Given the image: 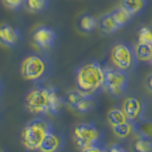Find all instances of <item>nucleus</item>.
Wrapping results in <instances>:
<instances>
[{
  "mask_svg": "<svg viewBox=\"0 0 152 152\" xmlns=\"http://www.w3.org/2000/svg\"><path fill=\"white\" fill-rule=\"evenodd\" d=\"M61 145V140L58 135L53 133V130L47 133L43 139L39 150L41 152H56Z\"/></svg>",
  "mask_w": 152,
  "mask_h": 152,
  "instance_id": "14",
  "label": "nucleus"
},
{
  "mask_svg": "<svg viewBox=\"0 0 152 152\" xmlns=\"http://www.w3.org/2000/svg\"><path fill=\"white\" fill-rule=\"evenodd\" d=\"M134 48H135V52L138 60L142 62H146V63L149 64V61L151 58L152 47L137 42L136 45H134Z\"/></svg>",
  "mask_w": 152,
  "mask_h": 152,
  "instance_id": "20",
  "label": "nucleus"
},
{
  "mask_svg": "<svg viewBox=\"0 0 152 152\" xmlns=\"http://www.w3.org/2000/svg\"><path fill=\"white\" fill-rule=\"evenodd\" d=\"M5 7L12 11H20L24 8L25 0H2Z\"/></svg>",
  "mask_w": 152,
  "mask_h": 152,
  "instance_id": "25",
  "label": "nucleus"
},
{
  "mask_svg": "<svg viewBox=\"0 0 152 152\" xmlns=\"http://www.w3.org/2000/svg\"><path fill=\"white\" fill-rule=\"evenodd\" d=\"M0 152H7V150L5 149L3 146H1V145H0Z\"/></svg>",
  "mask_w": 152,
  "mask_h": 152,
  "instance_id": "29",
  "label": "nucleus"
},
{
  "mask_svg": "<svg viewBox=\"0 0 152 152\" xmlns=\"http://www.w3.org/2000/svg\"><path fill=\"white\" fill-rule=\"evenodd\" d=\"M66 104L79 113H88L95 107V100L93 96L84 93L79 89L71 90L66 97Z\"/></svg>",
  "mask_w": 152,
  "mask_h": 152,
  "instance_id": "8",
  "label": "nucleus"
},
{
  "mask_svg": "<svg viewBox=\"0 0 152 152\" xmlns=\"http://www.w3.org/2000/svg\"><path fill=\"white\" fill-rule=\"evenodd\" d=\"M78 25L81 31L86 33L92 32L100 26V19L90 13H84L79 18Z\"/></svg>",
  "mask_w": 152,
  "mask_h": 152,
  "instance_id": "15",
  "label": "nucleus"
},
{
  "mask_svg": "<svg viewBox=\"0 0 152 152\" xmlns=\"http://www.w3.org/2000/svg\"><path fill=\"white\" fill-rule=\"evenodd\" d=\"M52 130L50 123L41 118L33 119L28 122L22 130V142L28 150L39 149L40 145L47 135Z\"/></svg>",
  "mask_w": 152,
  "mask_h": 152,
  "instance_id": "4",
  "label": "nucleus"
},
{
  "mask_svg": "<svg viewBox=\"0 0 152 152\" xmlns=\"http://www.w3.org/2000/svg\"><path fill=\"white\" fill-rule=\"evenodd\" d=\"M112 12L121 28L128 25V24L132 21V18L134 17L130 12H128L126 10L125 8H123L122 6L114 9Z\"/></svg>",
  "mask_w": 152,
  "mask_h": 152,
  "instance_id": "19",
  "label": "nucleus"
},
{
  "mask_svg": "<svg viewBox=\"0 0 152 152\" xmlns=\"http://www.w3.org/2000/svg\"><path fill=\"white\" fill-rule=\"evenodd\" d=\"M151 28H152V25H151Z\"/></svg>",
  "mask_w": 152,
  "mask_h": 152,
  "instance_id": "32",
  "label": "nucleus"
},
{
  "mask_svg": "<svg viewBox=\"0 0 152 152\" xmlns=\"http://www.w3.org/2000/svg\"><path fill=\"white\" fill-rule=\"evenodd\" d=\"M149 64L152 66V51H151V58H150V61H149Z\"/></svg>",
  "mask_w": 152,
  "mask_h": 152,
  "instance_id": "31",
  "label": "nucleus"
},
{
  "mask_svg": "<svg viewBox=\"0 0 152 152\" xmlns=\"http://www.w3.org/2000/svg\"><path fill=\"white\" fill-rule=\"evenodd\" d=\"M83 152H104V151L100 148V147H98L97 145H93L91 147H88V148L83 150Z\"/></svg>",
  "mask_w": 152,
  "mask_h": 152,
  "instance_id": "27",
  "label": "nucleus"
},
{
  "mask_svg": "<svg viewBox=\"0 0 152 152\" xmlns=\"http://www.w3.org/2000/svg\"><path fill=\"white\" fill-rule=\"evenodd\" d=\"M133 131L140 137H145L152 140V120L142 118L133 123Z\"/></svg>",
  "mask_w": 152,
  "mask_h": 152,
  "instance_id": "16",
  "label": "nucleus"
},
{
  "mask_svg": "<svg viewBox=\"0 0 152 152\" xmlns=\"http://www.w3.org/2000/svg\"><path fill=\"white\" fill-rule=\"evenodd\" d=\"M100 30L104 35H111L122 28L111 12L103 14L100 17Z\"/></svg>",
  "mask_w": 152,
  "mask_h": 152,
  "instance_id": "12",
  "label": "nucleus"
},
{
  "mask_svg": "<svg viewBox=\"0 0 152 152\" xmlns=\"http://www.w3.org/2000/svg\"><path fill=\"white\" fill-rule=\"evenodd\" d=\"M133 152H152V140L138 136L132 144Z\"/></svg>",
  "mask_w": 152,
  "mask_h": 152,
  "instance_id": "22",
  "label": "nucleus"
},
{
  "mask_svg": "<svg viewBox=\"0 0 152 152\" xmlns=\"http://www.w3.org/2000/svg\"><path fill=\"white\" fill-rule=\"evenodd\" d=\"M107 121L108 124L111 126L120 125L126 121H128L126 119V116L125 115V113L122 110V108H112L108 111L107 114Z\"/></svg>",
  "mask_w": 152,
  "mask_h": 152,
  "instance_id": "21",
  "label": "nucleus"
},
{
  "mask_svg": "<svg viewBox=\"0 0 152 152\" xmlns=\"http://www.w3.org/2000/svg\"><path fill=\"white\" fill-rule=\"evenodd\" d=\"M73 137L81 150L96 145L100 138V131L93 124H80L75 126Z\"/></svg>",
  "mask_w": 152,
  "mask_h": 152,
  "instance_id": "7",
  "label": "nucleus"
},
{
  "mask_svg": "<svg viewBox=\"0 0 152 152\" xmlns=\"http://www.w3.org/2000/svg\"><path fill=\"white\" fill-rule=\"evenodd\" d=\"M49 0H25L24 8L32 13H40L49 8Z\"/></svg>",
  "mask_w": 152,
  "mask_h": 152,
  "instance_id": "18",
  "label": "nucleus"
},
{
  "mask_svg": "<svg viewBox=\"0 0 152 152\" xmlns=\"http://www.w3.org/2000/svg\"><path fill=\"white\" fill-rule=\"evenodd\" d=\"M110 61L114 68L129 73L138 65L134 45L127 42L119 41L113 45L110 50Z\"/></svg>",
  "mask_w": 152,
  "mask_h": 152,
  "instance_id": "3",
  "label": "nucleus"
},
{
  "mask_svg": "<svg viewBox=\"0 0 152 152\" xmlns=\"http://www.w3.org/2000/svg\"><path fill=\"white\" fill-rule=\"evenodd\" d=\"M122 110L126 116V119L132 124L144 118L145 110V103L144 99L138 96H129L124 100Z\"/></svg>",
  "mask_w": 152,
  "mask_h": 152,
  "instance_id": "9",
  "label": "nucleus"
},
{
  "mask_svg": "<svg viewBox=\"0 0 152 152\" xmlns=\"http://www.w3.org/2000/svg\"><path fill=\"white\" fill-rule=\"evenodd\" d=\"M107 152H127L124 146L120 145H113L108 148Z\"/></svg>",
  "mask_w": 152,
  "mask_h": 152,
  "instance_id": "26",
  "label": "nucleus"
},
{
  "mask_svg": "<svg viewBox=\"0 0 152 152\" xmlns=\"http://www.w3.org/2000/svg\"><path fill=\"white\" fill-rule=\"evenodd\" d=\"M1 90H2V82H1V80H0V92H1Z\"/></svg>",
  "mask_w": 152,
  "mask_h": 152,
  "instance_id": "30",
  "label": "nucleus"
},
{
  "mask_svg": "<svg viewBox=\"0 0 152 152\" xmlns=\"http://www.w3.org/2000/svg\"><path fill=\"white\" fill-rule=\"evenodd\" d=\"M121 6L133 16L142 14L148 6V0H121Z\"/></svg>",
  "mask_w": 152,
  "mask_h": 152,
  "instance_id": "13",
  "label": "nucleus"
},
{
  "mask_svg": "<svg viewBox=\"0 0 152 152\" xmlns=\"http://www.w3.org/2000/svg\"><path fill=\"white\" fill-rule=\"evenodd\" d=\"M21 39V32L17 28L10 24L0 25V44L1 45L8 48H14L19 45Z\"/></svg>",
  "mask_w": 152,
  "mask_h": 152,
  "instance_id": "11",
  "label": "nucleus"
},
{
  "mask_svg": "<svg viewBox=\"0 0 152 152\" xmlns=\"http://www.w3.org/2000/svg\"><path fill=\"white\" fill-rule=\"evenodd\" d=\"M51 64L47 56L40 53H31L23 59L20 72L24 79L43 83L50 75Z\"/></svg>",
  "mask_w": 152,
  "mask_h": 152,
  "instance_id": "2",
  "label": "nucleus"
},
{
  "mask_svg": "<svg viewBox=\"0 0 152 152\" xmlns=\"http://www.w3.org/2000/svg\"><path fill=\"white\" fill-rule=\"evenodd\" d=\"M104 66L97 60L86 62L75 70L76 87L84 93L94 97L104 88Z\"/></svg>",
  "mask_w": 152,
  "mask_h": 152,
  "instance_id": "1",
  "label": "nucleus"
},
{
  "mask_svg": "<svg viewBox=\"0 0 152 152\" xmlns=\"http://www.w3.org/2000/svg\"><path fill=\"white\" fill-rule=\"evenodd\" d=\"M146 87L150 92H152V73H150L146 78Z\"/></svg>",
  "mask_w": 152,
  "mask_h": 152,
  "instance_id": "28",
  "label": "nucleus"
},
{
  "mask_svg": "<svg viewBox=\"0 0 152 152\" xmlns=\"http://www.w3.org/2000/svg\"><path fill=\"white\" fill-rule=\"evenodd\" d=\"M104 89L114 98H120L126 93L129 76L126 71L114 66H104Z\"/></svg>",
  "mask_w": 152,
  "mask_h": 152,
  "instance_id": "6",
  "label": "nucleus"
},
{
  "mask_svg": "<svg viewBox=\"0 0 152 152\" xmlns=\"http://www.w3.org/2000/svg\"><path fill=\"white\" fill-rule=\"evenodd\" d=\"M51 85L39 83L27 94L25 107L28 111L34 114L49 113Z\"/></svg>",
  "mask_w": 152,
  "mask_h": 152,
  "instance_id": "5",
  "label": "nucleus"
},
{
  "mask_svg": "<svg viewBox=\"0 0 152 152\" xmlns=\"http://www.w3.org/2000/svg\"><path fill=\"white\" fill-rule=\"evenodd\" d=\"M66 100L60 96V94L57 91V89L52 86L50 90V108L49 113L51 115L58 114L65 106Z\"/></svg>",
  "mask_w": 152,
  "mask_h": 152,
  "instance_id": "17",
  "label": "nucleus"
},
{
  "mask_svg": "<svg viewBox=\"0 0 152 152\" xmlns=\"http://www.w3.org/2000/svg\"><path fill=\"white\" fill-rule=\"evenodd\" d=\"M112 129L114 134L117 137L125 139V138L129 136L133 131V124L129 121H126L123 124H120V125L112 126Z\"/></svg>",
  "mask_w": 152,
  "mask_h": 152,
  "instance_id": "23",
  "label": "nucleus"
},
{
  "mask_svg": "<svg viewBox=\"0 0 152 152\" xmlns=\"http://www.w3.org/2000/svg\"><path fill=\"white\" fill-rule=\"evenodd\" d=\"M137 42L141 44H145L152 47V28L151 26L142 27L138 31L137 34Z\"/></svg>",
  "mask_w": 152,
  "mask_h": 152,
  "instance_id": "24",
  "label": "nucleus"
},
{
  "mask_svg": "<svg viewBox=\"0 0 152 152\" xmlns=\"http://www.w3.org/2000/svg\"><path fill=\"white\" fill-rule=\"evenodd\" d=\"M56 41V33L49 26L42 25L37 27L32 32V42L38 49L49 50L54 46Z\"/></svg>",
  "mask_w": 152,
  "mask_h": 152,
  "instance_id": "10",
  "label": "nucleus"
}]
</instances>
